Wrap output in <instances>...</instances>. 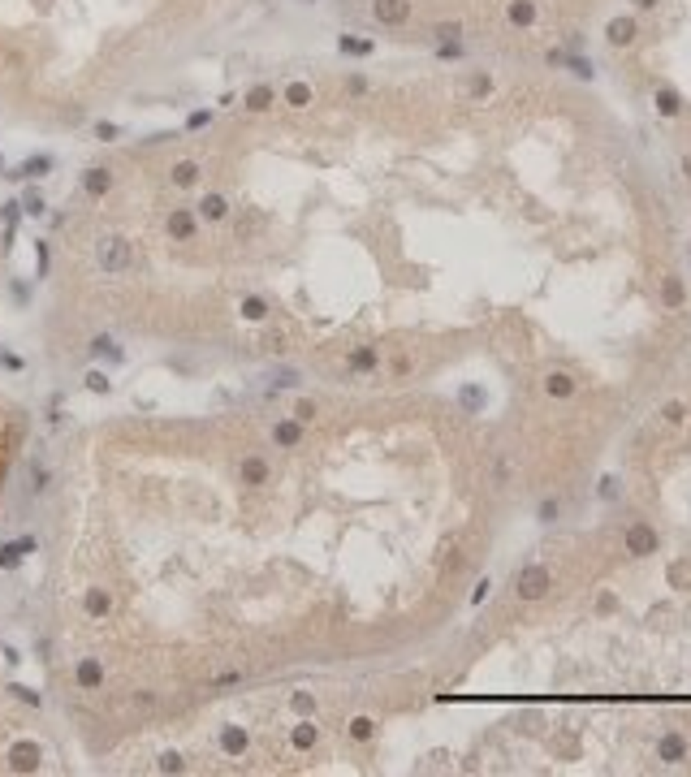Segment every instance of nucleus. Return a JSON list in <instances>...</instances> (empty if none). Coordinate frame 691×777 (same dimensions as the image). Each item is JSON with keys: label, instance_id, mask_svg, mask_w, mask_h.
<instances>
[{"label": "nucleus", "instance_id": "obj_34", "mask_svg": "<svg viewBox=\"0 0 691 777\" xmlns=\"http://www.w3.org/2000/svg\"><path fill=\"white\" fill-rule=\"evenodd\" d=\"M346 91H350V95H367V78H363V74H350V78H346Z\"/></svg>", "mask_w": 691, "mask_h": 777}, {"label": "nucleus", "instance_id": "obj_35", "mask_svg": "<svg viewBox=\"0 0 691 777\" xmlns=\"http://www.w3.org/2000/svg\"><path fill=\"white\" fill-rule=\"evenodd\" d=\"M687 575H691V566H687V562H674V566H670V583H682Z\"/></svg>", "mask_w": 691, "mask_h": 777}, {"label": "nucleus", "instance_id": "obj_2", "mask_svg": "<svg viewBox=\"0 0 691 777\" xmlns=\"http://www.w3.org/2000/svg\"><path fill=\"white\" fill-rule=\"evenodd\" d=\"M622 548L631 553V558H653V553L661 548V536H657V527H648V523H631V527L622 531Z\"/></svg>", "mask_w": 691, "mask_h": 777}, {"label": "nucleus", "instance_id": "obj_22", "mask_svg": "<svg viewBox=\"0 0 691 777\" xmlns=\"http://www.w3.org/2000/svg\"><path fill=\"white\" fill-rule=\"evenodd\" d=\"M290 411H294V415H298L303 423H315V419H320V402H315V398H298V402H294Z\"/></svg>", "mask_w": 691, "mask_h": 777}, {"label": "nucleus", "instance_id": "obj_14", "mask_svg": "<svg viewBox=\"0 0 691 777\" xmlns=\"http://www.w3.org/2000/svg\"><path fill=\"white\" fill-rule=\"evenodd\" d=\"M575 388H579V384H575L570 371H549V376H545V393H549V398H570Z\"/></svg>", "mask_w": 691, "mask_h": 777}, {"label": "nucleus", "instance_id": "obj_31", "mask_svg": "<svg viewBox=\"0 0 691 777\" xmlns=\"http://www.w3.org/2000/svg\"><path fill=\"white\" fill-rule=\"evenodd\" d=\"M597 492H601V501H618V492H622V488H618V475H605Z\"/></svg>", "mask_w": 691, "mask_h": 777}, {"label": "nucleus", "instance_id": "obj_30", "mask_svg": "<svg viewBox=\"0 0 691 777\" xmlns=\"http://www.w3.org/2000/svg\"><path fill=\"white\" fill-rule=\"evenodd\" d=\"M467 91H471V95H475V99H484V95H489V91H493V78H489V74H475V78H471V87H467Z\"/></svg>", "mask_w": 691, "mask_h": 777}, {"label": "nucleus", "instance_id": "obj_11", "mask_svg": "<svg viewBox=\"0 0 691 777\" xmlns=\"http://www.w3.org/2000/svg\"><path fill=\"white\" fill-rule=\"evenodd\" d=\"M311 99H315V91H311V82H307V78H290V82L281 87V104H285V108H294V113L311 108Z\"/></svg>", "mask_w": 691, "mask_h": 777}, {"label": "nucleus", "instance_id": "obj_7", "mask_svg": "<svg viewBox=\"0 0 691 777\" xmlns=\"http://www.w3.org/2000/svg\"><path fill=\"white\" fill-rule=\"evenodd\" d=\"M315 747H320V726H315V717H298L290 726V751L311 756Z\"/></svg>", "mask_w": 691, "mask_h": 777}, {"label": "nucleus", "instance_id": "obj_3", "mask_svg": "<svg viewBox=\"0 0 691 777\" xmlns=\"http://www.w3.org/2000/svg\"><path fill=\"white\" fill-rule=\"evenodd\" d=\"M217 747H221L225 760H246V751H251V730L238 726V721H225V726L217 730Z\"/></svg>", "mask_w": 691, "mask_h": 777}, {"label": "nucleus", "instance_id": "obj_38", "mask_svg": "<svg viewBox=\"0 0 691 777\" xmlns=\"http://www.w3.org/2000/svg\"><path fill=\"white\" fill-rule=\"evenodd\" d=\"M635 9H657V0H631Z\"/></svg>", "mask_w": 691, "mask_h": 777}, {"label": "nucleus", "instance_id": "obj_39", "mask_svg": "<svg viewBox=\"0 0 691 777\" xmlns=\"http://www.w3.org/2000/svg\"><path fill=\"white\" fill-rule=\"evenodd\" d=\"M682 173H687V178H691V156H682Z\"/></svg>", "mask_w": 691, "mask_h": 777}, {"label": "nucleus", "instance_id": "obj_5", "mask_svg": "<svg viewBox=\"0 0 691 777\" xmlns=\"http://www.w3.org/2000/svg\"><path fill=\"white\" fill-rule=\"evenodd\" d=\"M381 371V346H354L350 354H346V376H354V380H363V376H376Z\"/></svg>", "mask_w": 691, "mask_h": 777}, {"label": "nucleus", "instance_id": "obj_20", "mask_svg": "<svg viewBox=\"0 0 691 777\" xmlns=\"http://www.w3.org/2000/svg\"><path fill=\"white\" fill-rule=\"evenodd\" d=\"M48 169H52V156H31V160H22V169L9 173V178H43Z\"/></svg>", "mask_w": 691, "mask_h": 777}, {"label": "nucleus", "instance_id": "obj_19", "mask_svg": "<svg viewBox=\"0 0 691 777\" xmlns=\"http://www.w3.org/2000/svg\"><path fill=\"white\" fill-rule=\"evenodd\" d=\"M682 298H687L682 281H678V276H665V281H661V303H665L670 311H678V307H682Z\"/></svg>", "mask_w": 691, "mask_h": 777}, {"label": "nucleus", "instance_id": "obj_29", "mask_svg": "<svg viewBox=\"0 0 691 777\" xmlns=\"http://www.w3.org/2000/svg\"><path fill=\"white\" fill-rule=\"evenodd\" d=\"M432 35H437V43H458V35H462V26H458V22H441V26H437V31H432Z\"/></svg>", "mask_w": 691, "mask_h": 777}, {"label": "nucleus", "instance_id": "obj_8", "mask_svg": "<svg viewBox=\"0 0 691 777\" xmlns=\"http://www.w3.org/2000/svg\"><path fill=\"white\" fill-rule=\"evenodd\" d=\"M371 18L381 26H406L410 22V0H371Z\"/></svg>", "mask_w": 691, "mask_h": 777}, {"label": "nucleus", "instance_id": "obj_32", "mask_svg": "<svg viewBox=\"0 0 691 777\" xmlns=\"http://www.w3.org/2000/svg\"><path fill=\"white\" fill-rule=\"evenodd\" d=\"M91 130H95V138H104V143H113V138H117V126H113V121H95Z\"/></svg>", "mask_w": 691, "mask_h": 777}, {"label": "nucleus", "instance_id": "obj_21", "mask_svg": "<svg viewBox=\"0 0 691 777\" xmlns=\"http://www.w3.org/2000/svg\"><path fill=\"white\" fill-rule=\"evenodd\" d=\"M290 708H294V717H315V708H320V704H315L311 691H294L290 695Z\"/></svg>", "mask_w": 691, "mask_h": 777}, {"label": "nucleus", "instance_id": "obj_6", "mask_svg": "<svg viewBox=\"0 0 691 777\" xmlns=\"http://www.w3.org/2000/svg\"><path fill=\"white\" fill-rule=\"evenodd\" d=\"M199 182H203V164L195 156H182V160L169 164V186L173 190H199Z\"/></svg>", "mask_w": 691, "mask_h": 777}, {"label": "nucleus", "instance_id": "obj_40", "mask_svg": "<svg viewBox=\"0 0 691 777\" xmlns=\"http://www.w3.org/2000/svg\"><path fill=\"white\" fill-rule=\"evenodd\" d=\"M687 259H691V246H687Z\"/></svg>", "mask_w": 691, "mask_h": 777}, {"label": "nucleus", "instance_id": "obj_9", "mask_svg": "<svg viewBox=\"0 0 691 777\" xmlns=\"http://www.w3.org/2000/svg\"><path fill=\"white\" fill-rule=\"evenodd\" d=\"M277 99H281V95H277V87H273V82H255V87L242 95V108L259 117V113H273V108H277Z\"/></svg>", "mask_w": 691, "mask_h": 777}, {"label": "nucleus", "instance_id": "obj_33", "mask_svg": "<svg viewBox=\"0 0 691 777\" xmlns=\"http://www.w3.org/2000/svg\"><path fill=\"white\" fill-rule=\"evenodd\" d=\"M489 592H493V579H480V583H475V592H471V604H484Z\"/></svg>", "mask_w": 691, "mask_h": 777}, {"label": "nucleus", "instance_id": "obj_16", "mask_svg": "<svg viewBox=\"0 0 691 777\" xmlns=\"http://www.w3.org/2000/svg\"><path fill=\"white\" fill-rule=\"evenodd\" d=\"M458 406H462L467 415H480V411H484V388H480V384H462V388H458Z\"/></svg>", "mask_w": 691, "mask_h": 777}, {"label": "nucleus", "instance_id": "obj_4", "mask_svg": "<svg viewBox=\"0 0 691 777\" xmlns=\"http://www.w3.org/2000/svg\"><path fill=\"white\" fill-rule=\"evenodd\" d=\"M113 186H117L113 169H104V164H91V169H82V195H87L91 203H104V199L113 195Z\"/></svg>", "mask_w": 691, "mask_h": 777}, {"label": "nucleus", "instance_id": "obj_28", "mask_svg": "<svg viewBox=\"0 0 691 777\" xmlns=\"http://www.w3.org/2000/svg\"><path fill=\"white\" fill-rule=\"evenodd\" d=\"M87 388H91V393H109V388H113V380H109V376H104V371L95 367V371H87Z\"/></svg>", "mask_w": 691, "mask_h": 777}, {"label": "nucleus", "instance_id": "obj_41", "mask_svg": "<svg viewBox=\"0 0 691 777\" xmlns=\"http://www.w3.org/2000/svg\"><path fill=\"white\" fill-rule=\"evenodd\" d=\"M307 5H311V0H307Z\"/></svg>", "mask_w": 691, "mask_h": 777}, {"label": "nucleus", "instance_id": "obj_17", "mask_svg": "<svg viewBox=\"0 0 691 777\" xmlns=\"http://www.w3.org/2000/svg\"><path fill=\"white\" fill-rule=\"evenodd\" d=\"M653 99H657V113H661V117H678L682 95H678L674 87H657V95H653Z\"/></svg>", "mask_w": 691, "mask_h": 777}, {"label": "nucleus", "instance_id": "obj_13", "mask_svg": "<svg viewBox=\"0 0 691 777\" xmlns=\"http://www.w3.org/2000/svg\"><path fill=\"white\" fill-rule=\"evenodd\" d=\"M376 734H381V726H376V717H367V712H359V717L346 721V739L350 743H371Z\"/></svg>", "mask_w": 691, "mask_h": 777}, {"label": "nucleus", "instance_id": "obj_23", "mask_svg": "<svg viewBox=\"0 0 691 777\" xmlns=\"http://www.w3.org/2000/svg\"><path fill=\"white\" fill-rule=\"evenodd\" d=\"M557 514H562V501H557V496H540L536 518H540V523H557Z\"/></svg>", "mask_w": 691, "mask_h": 777}, {"label": "nucleus", "instance_id": "obj_36", "mask_svg": "<svg viewBox=\"0 0 691 777\" xmlns=\"http://www.w3.org/2000/svg\"><path fill=\"white\" fill-rule=\"evenodd\" d=\"M510 471H514V467H510V462H506V458H501V462H497V467H493V479H497V484H506V479H510Z\"/></svg>", "mask_w": 691, "mask_h": 777}, {"label": "nucleus", "instance_id": "obj_18", "mask_svg": "<svg viewBox=\"0 0 691 777\" xmlns=\"http://www.w3.org/2000/svg\"><path fill=\"white\" fill-rule=\"evenodd\" d=\"M506 18H510L514 26H531V22H536V5H531V0H510Z\"/></svg>", "mask_w": 691, "mask_h": 777}, {"label": "nucleus", "instance_id": "obj_12", "mask_svg": "<svg viewBox=\"0 0 691 777\" xmlns=\"http://www.w3.org/2000/svg\"><path fill=\"white\" fill-rule=\"evenodd\" d=\"M635 35H640L635 18H609V26H605V39H609L614 48H631V43H635Z\"/></svg>", "mask_w": 691, "mask_h": 777}, {"label": "nucleus", "instance_id": "obj_25", "mask_svg": "<svg viewBox=\"0 0 691 777\" xmlns=\"http://www.w3.org/2000/svg\"><path fill=\"white\" fill-rule=\"evenodd\" d=\"M43 207H48V203H43L39 190H26V195H22V212H26V216H43Z\"/></svg>", "mask_w": 691, "mask_h": 777}, {"label": "nucleus", "instance_id": "obj_24", "mask_svg": "<svg viewBox=\"0 0 691 777\" xmlns=\"http://www.w3.org/2000/svg\"><path fill=\"white\" fill-rule=\"evenodd\" d=\"M212 121H217V113H212V108H195V113L186 117V130L195 134V130H207Z\"/></svg>", "mask_w": 691, "mask_h": 777}, {"label": "nucleus", "instance_id": "obj_10", "mask_svg": "<svg viewBox=\"0 0 691 777\" xmlns=\"http://www.w3.org/2000/svg\"><path fill=\"white\" fill-rule=\"evenodd\" d=\"M687 756H691V743H687L678 730H665V734L657 739V760H661V764H682Z\"/></svg>", "mask_w": 691, "mask_h": 777}, {"label": "nucleus", "instance_id": "obj_15", "mask_svg": "<svg viewBox=\"0 0 691 777\" xmlns=\"http://www.w3.org/2000/svg\"><path fill=\"white\" fill-rule=\"evenodd\" d=\"M337 52H342V57H371V52H376V43H371V39H359V35H342V39H337Z\"/></svg>", "mask_w": 691, "mask_h": 777}, {"label": "nucleus", "instance_id": "obj_1", "mask_svg": "<svg viewBox=\"0 0 691 777\" xmlns=\"http://www.w3.org/2000/svg\"><path fill=\"white\" fill-rule=\"evenodd\" d=\"M549 587H553V575H549V566H540V562H527V566L514 570V592H518V600H540Z\"/></svg>", "mask_w": 691, "mask_h": 777}, {"label": "nucleus", "instance_id": "obj_26", "mask_svg": "<svg viewBox=\"0 0 691 777\" xmlns=\"http://www.w3.org/2000/svg\"><path fill=\"white\" fill-rule=\"evenodd\" d=\"M661 419H665V423H682V419H687V402H678V398L665 402V406H661Z\"/></svg>", "mask_w": 691, "mask_h": 777}, {"label": "nucleus", "instance_id": "obj_37", "mask_svg": "<svg viewBox=\"0 0 691 777\" xmlns=\"http://www.w3.org/2000/svg\"><path fill=\"white\" fill-rule=\"evenodd\" d=\"M389 371H393V376H406V371H410V359H406V354H402V359H393V367H389Z\"/></svg>", "mask_w": 691, "mask_h": 777}, {"label": "nucleus", "instance_id": "obj_27", "mask_svg": "<svg viewBox=\"0 0 691 777\" xmlns=\"http://www.w3.org/2000/svg\"><path fill=\"white\" fill-rule=\"evenodd\" d=\"M562 65H570V74H575V78H592V74H597V70H592V61L570 57V52H566V61H562Z\"/></svg>", "mask_w": 691, "mask_h": 777}]
</instances>
